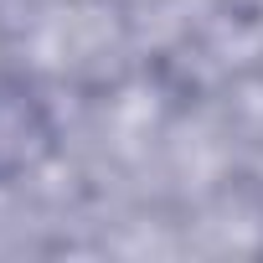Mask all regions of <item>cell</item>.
<instances>
[{"label":"cell","mask_w":263,"mask_h":263,"mask_svg":"<svg viewBox=\"0 0 263 263\" xmlns=\"http://www.w3.org/2000/svg\"><path fill=\"white\" fill-rule=\"evenodd\" d=\"M47 140H52V129H47L36 98L21 83L0 78V181L31 171L47 155Z\"/></svg>","instance_id":"cell-1"}]
</instances>
